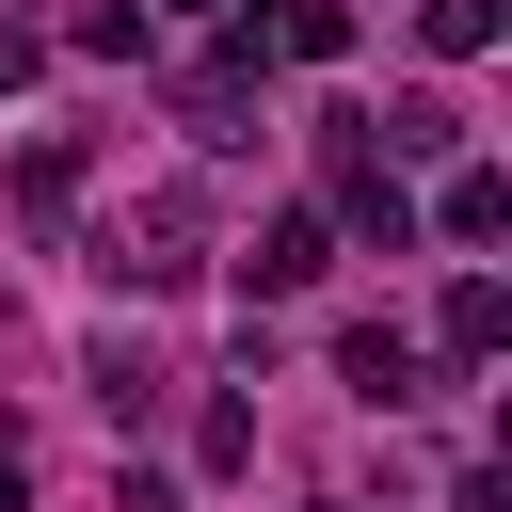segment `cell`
Segmentation results:
<instances>
[{"label": "cell", "instance_id": "1", "mask_svg": "<svg viewBox=\"0 0 512 512\" xmlns=\"http://www.w3.org/2000/svg\"><path fill=\"white\" fill-rule=\"evenodd\" d=\"M112 272H128V288H192V272H208V256H192V192L128 208V224H112Z\"/></svg>", "mask_w": 512, "mask_h": 512}, {"label": "cell", "instance_id": "2", "mask_svg": "<svg viewBox=\"0 0 512 512\" xmlns=\"http://www.w3.org/2000/svg\"><path fill=\"white\" fill-rule=\"evenodd\" d=\"M432 336H448V368H496V352H512V288H496V272H448Z\"/></svg>", "mask_w": 512, "mask_h": 512}, {"label": "cell", "instance_id": "3", "mask_svg": "<svg viewBox=\"0 0 512 512\" xmlns=\"http://www.w3.org/2000/svg\"><path fill=\"white\" fill-rule=\"evenodd\" d=\"M336 384H352V400H384V416H400V400H416V384H432V368H416V336H400V320H352V336H336Z\"/></svg>", "mask_w": 512, "mask_h": 512}, {"label": "cell", "instance_id": "4", "mask_svg": "<svg viewBox=\"0 0 512 512\" xmlns=\"http://www.w3.org/2000/svg\"><path fill=\"white\" fill-rule=\"evenodd\" d=\"M256 48L272 64H352V0H256Z\"/></svg>", "mask_w": 512, "mask_h": 512}, {"label": "cell", "instance_id": "5", "mask_svg": "<svg viewBox=\"0 0 512 512\" xmlns=\"http://www.w3.org/2000/svg\"><path fill=\"white\" fill-rule=\"evenodd\" d=\"M240 272H256V288H320V272H336V224H320V208H272Z\"/></svg>", "mask_w": 512, "mask_h": 512}, {"label": "cell", "instance_id": "6", "mask_svg": "<svg viewBox=\"0 0 512 512\" xmlns=\"http://www.w3.org/2000/svg\"><path fill=\"white\" fill-rule=\"evenodd\" d=\"M368 160H464V112L448 96H400V112H368Z\"/></svg>", "mask_w": 512, "mask_h": 512}, {"label": "cell", "instance_id": "7", "mask_svg": "<svg viewBox=\"0 0 512 512\" xmlns=\"http://www.w3.org/2000/svg\"><path fill=\"white\" fill-rule=\"evenodd\" d=\"M512 224V176L496 160H448V192H432V240H496Z\"/></svg>", "mask_w": 512, "mask_h": 512}, {"label": "cell", "instance_id": "8", "mask_svg": "<svg viewBox=\"0 0 512 512\" xmlns=\"http://www.w3.org/2000/svg\"><path fill=\"white\" fill-rule=\"evenodd\" d=\"M416 48H432V64H480V48H496V0H416Z\"/></svg>", "mask_w": 512, "mask_h": 512}, {"label": "cell", "instance_id": "9", "mask_svg": "<svg viewBox=\"0 0 512 512\" xmlns=\"http://www.w3.org/2000/svg\"><path fill=\"white\" fill-rule=\"evenodd\" d=\"M16 208L64 224V208H80V144H32V160H16Z\"/></svg>", "mask_w": 512, "mask_h": 512}, {"label": "cell", "instance_id": "10", "mask_svg": "<svg viewBox=\"0 0 512 512\" xmlns=\"http://www.w3.org/2000/svg\"><path fill=\"white\" fill-rule=\"evenodd\" d=\"M192 464L240 480V464H256V400H208V416H192Z\"/></svg>", "mask_w": 512, "mask_h": 512}, {"label": "cell", "instance_id": "11", "mask_svg": "<svg viewBox=\"0 0 512 512\" xmlns=\"http://www.w3.org/2000/svg\"><path fill=\"white\" fill-rule=\"evenodd\" d=\"M32 80H48V48H32V32L0 16V96H32Z\"/></svg>", "mask_w": 512, "mask_h": 512}, {"label": "cell", "instance_id": "12", "mask_svg": "<svg viewBox=\"0 0 512 512\" xmlns=\"http://www.w3.org/2000/svg\"><path fill=\"white\" fill-rule=\"evenodd\" d=\"M16 496H32V448H16V432H0V512H16Z\"/></svg>", "mask_w": 512, "mask_h": 512}, {"label": "cell", "instance_id": "13", "mask_svg": "<svg viewBox=\"0 0 512 512\" xmlns=\"http://www.w3.org/2000/svg\"><path fill=\"white\" fill-rule=\"evenodd\" d=\"M176 16H208V32H224V16H240V0H176Z\"/></svg>", "mask_w": 512, "mask_h": 512}]
</instances>
